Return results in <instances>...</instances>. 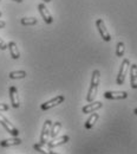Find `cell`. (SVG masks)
I'll return each instance as SVG.
<instances>
[{
	"label": "cell",
	"mask_w": 137,
	"mask_h": 154,
	"mask_svg": "<svg viewBox=\"0 0 137 154\" xmlns=\"http://www.w3.org/2000/svg\"><path fill=\"white\" fill-rule=\"evenodd\" d=\"M99 82H100V72L99 70H94L92 72V76H91V83H90V89H89V93H88V96L86 100L88 102H92L95 100V97L97 95V90H98V85H99Z\"/></svg>",
	"instance_id": "cell-1"
},
{
	"label": "cell",
	"mask_w": 137,
	"mask_h": 154,
	"mask_svg": "<svg viewBox=\"0 0 137 154\" xmlns=\"http://www.w3.org/2000/svg\"><path fill=\"white\" fill-rule=\"evenodd\" d=\"M130 60L129 59H123L122 64H121V68H119V72H118V76H117V82L118 85H122L125 81V76L128 74V70H129V66H130Z\"/></svg>",
	"instance_id": "cell-2"
},
{
	"label": "cell",
	"mask_w": 137,
	"mask_h": 154,
	"mask_svg": "<svg viewBox=\"0 0 137 154\" xmlns=\"http://www.w3.org/2000/svg\"><path fill=\"white\" fill-rule=\"evenodd\" d=\"M0 123H1V126H2L10 134L13 135L14 137H17V136L19 135V131L6 119V116H4L2 114H0Z\"/></svg>",
	"instance_id": "cell-3"
},
{
	"label": "cell",
	"mask_w": 137,
	"mask_h": 154,
	"mask_svg": "<svg viewBox=\"0 0 137 154\" xmlns=\"http://www.w3.org/2000/svg\"><path fill=\"white\" fill-rule=\"evenodd\" d=\"M51 127H52V122L50 120H46L44 122L43 131H41V134H40V143L41 145H46L49 142V136H50Z\"/></svg>",
	"instance_id": "cell-4"
},
{
	"label": "cell",
	"mask_w": 137,
	"mask_h": 154,
	"mask_svg": "<svg viewBox=\"0 0 137 154\" xmlns=\"http://www.w3.org/2000/svg\"><path fill=\"white\" fill-rule=\"evenodd\" d=\"M96 26H97L98 32H99L100 37L103 38V40H105V42H110V40H111V36H110L109 31L106 30V26H105V24H104L103 19L96 20Z\"/></svg>",
	"instance_id": "cell-5"
},
{
	"label": "cell",
	"mask_w": 137,
	"mask_h": 154,
	"mask_svg": "<svg viewBox=\"0 0 137 154\" xmlns=\"http://www.w3.org/2000/svg\"><path fill=\"white\" fill-rule=\"evenodd\" d=\"M64 100H65V97L63 96V95H58V96L53 97L52 100H50V101L43 103V104L40 106V108H41L43 110H49V109H51L52 107H56V106L60 104Z\"/></svg>",
	"instance_id": "cell-6"
},
{
	"label": "cell",
	"mask_w": 137,
	"mask_h": 154,
	"mask_svg": "<svg viewBox=\"0 0 137 154\" xmlns=\"http://www.w3.org/2000/svg\"><path fill=\"white\" fill-rule=\"evenodd\" d=\"M69 140H70V137H69L67 135H63V136H60L58 139H53L52 141L47 142L46 145H47V148H49V149H52V148H56V147H58V146H61V145L66 143Z\"/></svg>",
	"instance_id": "cell-7"
},
{
	"label": "cell",
	"mask_w": 137,
	"mask_h": 154,
	"mask_svg": "<svg viewBox=\"0 0 137 154\" xmlns=\"http://www.w3.org/2000/svg\"><path fill=\"white\" fill-rule=\"evenodd\" d=\"M38 10H39L40 16L43 17L44 21H45V23H47V24H52V21H53V18H52L51 13L49 12L47 7L45 6V4H39V5H38Z\"/></svg>",
	"instance_id": "cell-8"
},
{
	"label": "cell",
	"mask_w": 137,
	"mask_h": 154,
	"mask_svg": "<svg viewBox=\"0 0 137 154\" xmlns=\"http://www.w3.org/2000/svg\"><path fill=\"white\" fill-rule=\"evenodd\" d=\"M10 98H11V103L13 108H19L20 106V100L19 95H18V90L16 87H10Z\"/></svg>",
	"instance_id": "cell-9"
},
{
	"label": "cell",
	"mask_w": 137,
	"mask_h": 154,
	"mask_svg": "<svg viewBox=\"0 0 137 154\" xmlns=\"http://www.w3.org/2000/svg\"><path fill=\"white\" fill-rule=\"evenodd\" d=\"M103 107V103L102 102H90V104H86V106H84L83 107V109H82V112L84 113V114H91V113H94V112H96L98 109H100Z\"/></svg>",
	"instance_id": "cell-10"
},
{
	"label": "cell",
	"mask_w": 137,
	"mask_h": 154,
	"mask_svg": "<svg viewBox=\"0 0 137 154\" xmlns=\"http://www.w3.org/2000/svg\"><path fill=\"white\" fill-rule=\"evenodd\" d=\"M104 97L108 100H124L128 97L127 91H106Z\"/></svg>",
	"instance_id": "cell-11"
},
{
	"label": "cell",
	"mask_w": 137,
	"mask_h": 154,
	"mask_svg": "<svg viewBox=\"0 0 137 154\" xmlns=\"http://www.w3.org/2000/svg\"><path fill=\"white\" fill-rule=\"evenodd\" d=\"M130 85L133 89H137V64L130 65Z\"/></svg>",
	"instance_id": "cell-12"
},
{
	"label": "cell",
	"mask_w": 137,
	"mask_h": 154,
	"mask_svg": "<svg viewBox=\"0 0 137 154\" xmlns=\"http://www.w3.org/2000/svg\"><path fill=\"white\" fill-rule=\"evenodd\" d=\"M7 49H10V54H11L13 59H18L20 57V51L14 42H10L7 44Z\"/></svg>",
	"instance_id": "cell-13"
},
{
	"label": "cell",
	"mask_w": 137,
	"mask_h": 154,
	"mask_svg": "<svg viewBox=\"0 0 137 154\" xmlns=\"http://www.w3.org/2000/svg\"><path fill=\"white\" fill-rule=\"evenodd\" d=\"M21 143V140L18 137H12V139H7V140H2L0 142L1 147H11V146H18Z\"/></svg>",
	"instance_id": "cell-14"
},
{
	"label": "cell",
	"mask_w": 137,
	"mask_h": 154,
	"mask_svg": "<svg viewBox=\"0 0 137 154\" xmlns=\"http://www.w3.org/2000/svg\"><path fill=\"white\" fill-rule=\"evenodd\" d=\"M98 119H99V114L97 113H91V116L86 120V122H85V128L86 129H91L94 126H95V123L98 121Z\"/></svg>",
	"instance_id": "cell-15"
},
{
	"label": "cell",
	"mask_w": 137,
	"mask_h": 154,
	"mask_svg": "<svg viewBox=\"0 0 137 154\" xmlns=\"http://www.w3.org/2000/svg\"><path fill=\"white\" fill-rule=\"evenodd\" d=\"M60 129H61V123H60V122H55V123H52V127H51V131H50V136H51L52 139H56L58 133L60 132Z\"/></svg>",
	"instance_id": "cell-16"
},
{
	"label": "cell",
	"mask_w": 137,
	"mask_h": 154,
	"mask_svg": "<svg viewBox=\"0 0 137 154\" xmlns=\"http://www.w3.org/2000/svg\"><path fill=\"white\" fill-rule=\"evenodd\" d=\"M10 78L11 79H20V78H25L26 77V72L24 70H18V71H12L10 72Z\"/></svg>",
	"instance_id": "cell-17"
},
{
	"label": "cell",
	"mask_w": 137,
	"mask_h": 154,
	"mask_svg": "<svg viewBox=\"0 0 137 154\" xmlns=\"http://www.w3.org/2000/svg\"><path fill=\"white\" fill-rule=\"evenodd\" d=\"M33 148L37 151V152H39L41 154H50L51 153V151L49 149V148H45L44 147V145H41V143H36V145H33Z\"/></svg>",
	"instance_id": "cell-18"
},
{
	"label": "cell",
	"mask_w": 137,
	"mask_h": 154,
	"mask_svg": "<svg viewBox=\"0 0 137 154\" xmlns=\"http://www.w3.org/2000/svg\"><path fill=\"white\" fill-rule=\"evenodd\" d=\"M124 51H125V46H124V43H122V42H118L117 46H116V56H117V57H123V55H124Z\"/></svg>",
	"instance_id": "cell-19"
},
{
	"label": "cell",
	"mask_w": 137,
	"mask_h": 154,
	"mask_svg": "<svg viewBox=\"0 0 137 154\" xmlns=\"http://www.w3.org/2000/svg\"><path fill=\"white\" fill-rule=\"evenodd\" d=\"M38 20L36 18H22L20 20L21 25H25V26H30V25H36Z\"/></svg>",
	"instance_id": "cell-20"
},
{
	"label": "cell",
	"mask_w": 137,
	"mask_h": 154,
	"mask_svg": "<svg viewBox=\"0 0 137 154\" xmlns=\"http://www.w3.org/2000/svg\"><path fill=\"white\" fill-rule=\"evenodd\" d=\"M7 49V44L0 38V50H6Z\"/></svg>",
	"instance_id": "cell-21"
},
{
	"label": "cell",
	"mask_w": 137,
	"mask_h": 154,
	"mask_svg": "<svg viewBox=\"0 0 137 154\" xmlns=\"http://www.w3.org/2000/svg\"><path fill=\"white\" fill-rule=\"evenodd\" d=\"M8 106L7 104H4V103H0V112H5V110H8Z\"/></svg>",
	"instance_id": "cell-22"
},
{
	"label": "cell",
	"mask_w": 137,
	"mask_h": 154,
	"mask_svg": "<svg viewBox=\"0 0 137 154\" xmlns=\"http://www.w3.org/2000/svg\"><path fill=\"white\" fill-rule=\"evenodd\" d=\"M5 25H6V23H5L4 20H0V29H2V27H5Z\"/></svg>",
	"instance_id": "cell-23"
},
{
	"label": "cell",
	"mask_w": 137,
	"mask_h": 154,
	"mask_svg": "<svg viewBox=\"0 0 137 154\" xmlns=\"http://www.w3.org/2000/svg\"><path fill=\"white\" fill-rule=\"evenodd\" d=\"M13 1H16V2H22V0H13Z\"/></svg>",
	"instance_id": "cell-24"
},
{
	"label": "cell",
	"mask_w": 137,
	"mask_h": 154,
	"mask_svg": "<svg viewBox=\"0 0 137 154\" xmlns=\"http://www.w3.org/2000/svg\"><path fill=\"white\" fill-rule=\"evenodd\" d=\"M44 2H51V0H44Z\"/></svg>",
	"instance_id": "cell-25"
},
{
	"label": "cell",
	"mask_w": 137,
	"mask_h": 154,
	"mask_svg": "<svg viewBox=\"0 0 137 154\" xmlns=\"http://www.w3.org/2000/svg\"><path fill=\"white\" fill-rule=\"evenodd\" d=\"M134 113H135V114H136V115H137V108H136V109H135V110H134Z\"/></svg>",
	"instance_id": "cell-26"
},
{
	"label": "cell",
	"mask_w": 137,
	"mask_h": 154,
	"mask_svg": "<svg viewBox=\"0 0 137 154\" xmlns=\"http://www.w3.org/2000/svg\"><path fill=\"white\" fill-rule=\"evenodd\" d=\"M50 154H58V153H53V152H51Z\"/></svg>",
	"instance_id": "cell-27"
},
{
	"label": "cell",
	"mask_w": 137,
	"mask_h": 154,
	"mask_svg": "<svg viewBox=\"0 0 137 154\" xmlns=\"http://www.w3.org/2000/svg\"><path fill=\"white\" fill-rule=\"evenodd\" d=\"M1 16H2V13H1V12H0V17H1Z\"/></svg>",
	"instance_id": "cell-28"
},
{
	"label": "cell",
	"mask_w": 137,
	"mask_h": 154,
	"mask_svg": "<svg viewBox=\"0 0 137 154\" xmlns=\"http://www.w3.org/2000/svg\"><path fill=\"white\" fill-rule=\"evenodd\" d=\"M0 1H1V0H0Z\"/></svg>",
	"instance_id": "cell-29"
}]
</instances>
